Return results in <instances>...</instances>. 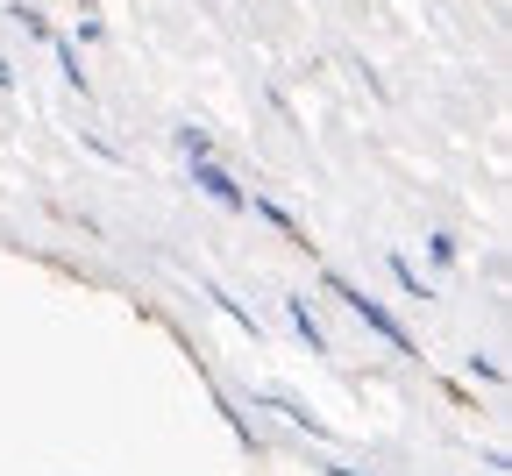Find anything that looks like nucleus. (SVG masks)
<instances>
[{
	"instance_id": "obj_1",
	"label": "nucleus",
	"mask_w": 512,
	"mask_h": 476,
	"mask_svg": "<svg viewBox=\"0 0 512 476\" xmlns=\"http://www.w3.org/2000/svg\"><path fill=\"white\" fill-rule=\"evenodd\" d=\"M335 292H342V299H349V306L363 313V327H377V334H384V342H392V349H413V342H406V327H399L392 313H384V306H370V299H363L356 285H335Z\"/></svg>"
},
{
	"instance_id": "obj_2",
	"label": "nucleus",
	"mask_w": 512,
	"mask_h": 476,
	"mask_svg": "<svg viewBox=\"0 0 512 476\" xmlns=\"http://www.w3.org/2000/svg\"><path fill=\"white\" fill-rule=\"evenodd\" d=\"M192 178H200V185H207V192L221 199V207H249V199H242V192H235V185L221 178V164H192Z\"/></svg>"
}]
</instances>
